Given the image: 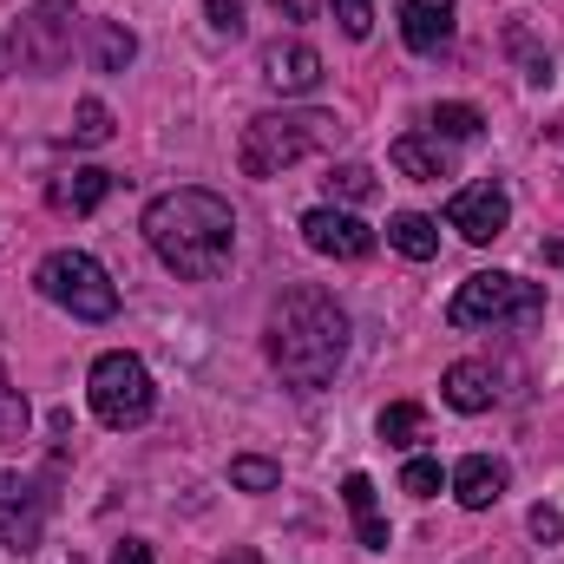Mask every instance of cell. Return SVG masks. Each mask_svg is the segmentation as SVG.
<instances>
[{"label": "cell", "instance_id": "cell-4", "mask_svg": "<svg viewBox=\"0 0 564 564\" xmlns=\"http://www.w3.org/2000/svg\"><path fill=\"white\" fill-rule=\"evenodd\" d=\"M446 322L453 328H532V322H545V289L525 276H506V270H479L453 289Z\"/></svg>", "mask_w": 564, "mask_h": 564}, {"label": "cell", "instance_id": "cell-33", "mask_svg": "<svg viewBox=\"0 0 564 564\" xmlns=\"http://www.w3.org/2000/svg\"><path fill=\"white\" fill-rule=\"evenodd\" d=\"M7 73H13V33L0 26V79H7Z\"/></svg>", "mask_w": 564, "mask_h": 564}, {"label": "cell", "instance_id": "cell-29", "mask_svg": "<svg viewBox=\"0 0 564 564\" xmlns=\"http://www.w3.org/2000/svg\"><path fill=\"white\" fill-rule=\"evenodd\" d=\"M204 13L217 33H243V0H204Z\"/></svg>", "mask_w": 564, "mask_h": 564}, {"label": "cell", "instance_id": "cell-8", "mask_svg": "<svg viewBox=\"0 0 564 564\" xmlns=\"http://www.w3.org/2000/svg\"><path fill=\"white\" fill-rule=\"evenodd\" d=\"M46 512H53V499H46L40 479H26V473H0V552H13V558L40 552V539H46Z\"/></svg>", "mask_w": 564, "mask_h": 564}, {"label": "cell", "instance_id": "cell-20", "mask_svg": "<svg viewBox=\"0 0 564 564\" xmlns=\"http://www.w3.org/2000/svg\"><path fill=\"white\" fill-rule=\"evenodd\" d=\"M388 243H394L401 257L426 263V257H440V224H433V217H421V210H401V217L388 224Z\"/></svg>", "mask_w": 564, "mask_h": 564}, {"label": "cell", "instance_id": "cell-25", "mask_svg": "<svg viewBox=\"0 0 564 564\" xmlns=\"http://www.w3.org/2000/svg\"><path fill=\"white\" fill-rule=\"evenodd\" d=\"M276 479H282L276 459H257V453L230 459V486H237V492H276Z\"/></svg>", "mask_w": 564, "mask_h": 564}, {"label": "cell", "instance_id": "cell-14", "mask_svg": "<svg viewBox=\"0 0 564 564\" xmlns=\"http://www.w3.org/2000/svg\"><path fill=\"white\" fill-rule=\"evenodd\" d=\"M106 197H112V171H99V164H79V171H66V177L46 184V204H53L59 217H86V210H99Z\"/></svg>", "mask_w": 564, "mask_h": 564}, {"label": "cell", "instance_id": "cell-17", "mask_svg": "<svg viewBox=\"0 0 564 564\" xmlns=\"http://www.w3.org/2000/svg\"><path fill=\"white\" fill-rule=\"evenodd\" d=\"M394 171L401 177H414V184H440V177H453V158H446V144L433 139V132H408V139H394Z\"/></svg>", "mask_w": 564, "mask_h": 564}, {"label": "cell", "instance_id": "cell-21", "mask_svg": "<svg viewBox=\"0 0 564 564\" xmlns=\"http://www.w3.org/2000/svg\"><path fill=\"white\" fill-rule=\"evenodd\" d=\"M506 53L525 66V79H532V86H552V53L532 40V26H506Z\"/></svg>", "mask_w": 564, "mask_h": 564}, {"label": "cell", "instance_id": "cell-27", "mask_svg": "<svg viewBox=\"0 0 564 564\" xmlns=\"http://www.w3.org/2000/svg\"><path fill=\"white\" fill-rule=\"evenodd\" d=\"M440 486H446L440 459H408V466H401V492H414V499H433Z\"/></svg>", "mask_w": 564, "mask_h": 564}, {"label": "cell", "instance_id": "cell-12", "mask_svg": "<svg viewBox=\"0 0 564 564\" xmlns=\"http://www.w3.org/2000/svg\"><path fill=\"white\" fill-rule=\"evenodd\" d=\"M440 394H446L453 414H492L499 408V375L486 361H453L446 381H440Z\"/></svg>", "mask_w": 564, "mask_h": 564}, {"label": "cell", "instance_id": "cell-9", "mask_svg": "<svg viewBox=\"0 0 564 564\" xmlns=\"http://www.w3.org/2000/svg\"><path fill=\"white\" fill-rule=\"evenodd\" d=\"M446 224H453L466 243H492V237H506V224H512V197H506V184H466V191H453Z\"/></svg>", "mask_w": 564, "mask_h": 564}, {"label": "cell", "instance_id": "cell-16", "mask_svg": "<svg viewBox=\"0 0 564 564\" xmlns=\"http://www.w3.org/2000/svg\"><path fill=\"white\" fill-rule=\"evenodd\" d=\"M401 40L414 53H440L453 40V0H401Z\"/></svg>", "mask_w": 564, "mask_h": 564}, {"label": "cell", "instance_id": "cell-26", "mask_svg": "<svg viewBox=\"0 0 564 564\" xmlns=\"http://www.w3.org/2000/svg\"><path fill=\"white\" fill-rule=\"evenodd\" d=\"M328 197L368 204V197H375V171H368V164H335V171H328Z\"/></svg>", "mask_w": 564, "mask_h": 564}, {"label": "cell", "instance_id": "cell-23", "mask_svg": "<svg viewBox=\"0 0 564 564\" xmlns=\"http://www.w3.org/2000/svg\"><path fill=\"white\" fill-rule=\"evenodd\" d=\"M73 144H112V106L106 99H79L73 106Z\"/></svg>", "mask_w": 564, "mask_h": 564}, {"label": "cell", "instance_id": "cell-11", "mask_svg": "<svg viewBox=\"0 0 564 564\" xmlns=\"http://www.w3.org/2000/svg\"><path fill=\"white\" fill-rule=\"evenodd\" d=\"M263 79L276 86L282 99H302V93L322 86V53H315L308 40H276V46L263 53Z\"/></svg>", "mask_w": 564, "mask_h": 564}, {"label": "cell", "instance_id": "cell-3", "mask_svg": "<svg viewBox=\"0 0 564 564\" xmlns=\"http://www.w3.org/2000/svg\"><path fill=\"white\" fill-rule=\"evenodd\" d=\"M341 119L335 112H322V106H282V112H257L250 126H243V144H237V164H243V177H282V171H295L302 158H322V151H335L341 144Z\"/></svg>", "mask_w": 564, "mask_h": 564}, {"label": "cell", "instance_id": "cell-32", "mask_svg": "<svg viewBox=\"0 0 564 564\" xmlns=\"http://www.w3.org/2000/svg\"><path fill=\"white\" fill-rule=\"evenodd\" d=\"M276 13H289V20H315V0H276Z\"/></svg>", "mask_w": 564, "mask_h": 564}, {"label": "cell", "instance_id": "cell-15", "mask_svg": "<svg viewBox=\"0 0 564 564\" xmlns=\"http://www.w3.org/2000/svg\"><path fill=\"white\" fill-rule=\"evenodd\" d=\"M341 499H348L355 539H361L368 552H388L394 532H388V512H381V499H375V479H368V473H348V479H341Z\"/></svg>", "mask_w": 564, "mask_h": 564}, {"label": "cell", "instance_id": "cell-5", "mask_svg": "<svg viewBox=\"0 0 564 564\" xmlns=\"http://www.w3.org/2000/svg\"><path fill=\"white\" fill-rule=\"evenodd\" d=\"M33 289H40L53 308H66L73 322H112V315H119V289L106 276V263L86 257V250H53V257L33 270Z\"/></svg>", "mask_w": 564, "mask_h": 564}, {"label": "cell", "instance_id": "cell-1", "mask_svg": "<svg viewBox=\"0 0 564 564\" xmlns=\"http://www.w3.org/2000/svg\"><path fill=\"white\" fill-rule=\"evenodd\" d=\"M144 243L151 257L184 282H210L230 270V250H237V217L217 191H164L144 204Z\"/></svg>", "mask_w": 564, "mask_h": 564}, {"label": "cell", "instance_id": "cell-10", "mask_svg": "<svg viewBox=\"0 0 564 564\" xmlns=\"http://www.w3.org/2000/svg\"><path fill=\"white\" fill-rule=\"evenodd\" d=\"M302 243H308L315 257H335V263L375 257V230H368L361 217H348V210H308V217H302Z\"/></svg>", "mask_w": 564, "mask_h": 564}, {"label": "cell", "instance_id": "cell-22", "mask_svg": "<svg viewBox=\"0 0 564 564\" xmlns=\"http://www.w3.org/2000/svg\"><path fill=\"white\" fill-rule=\"evenodd\" d=\"M421 433H426V408L421 401H394V408L381 414V440H388V446H414Z\"/></svg>", "mask_w": 564, "mask_h": 564}, {"label": "cell", "instance_id": "cell-28", "mask_svg": "<svg viewBox=\"0 0 564 564\" xmlns=\"http://www.w3.org/2000/svg\"><path fill=\"white\" fill-rule=\"evenodd\" d=\"M335 20L348 40H368L375 33V0H335Z\"/></svg>", "mask_w": 564, "mask_h": 564}, {"label": "cell", "instance_id": "cell-13", "mask_svg": "<svg viewBox=\"0 0 564 564\" xmlns=\"http://www.w3.org/2000/svg\"><path fill=\"white\" fill-rule=\"evenodd\" d=\"M446 486H453V499H459L466 512H486V506L506 499V466H499L492 453H473V459H459V466L446 473Z\"/></svg>", "mask_w": 564, "mask_h": 564}, {"label": "cell", "instance_id": "cell-30", "mask_svg": "<svg viewBox=\"0 0 564 564\" xmlns=\"http://www.w3.org/2000/svg\"><path fill=\"white\" fill-rule=\"evenodd\" d=\"M532 539H545V545L564 539V512L558 506H532Z\"/></svg>", "mask_w": 564, "mask_h": 564}, {"label": "cell", "instance_id": "cell-31", "mask_svg": "<svg viewBox=\"0 0 564 564\" xmlns=\"http://www.w3.org/2000/svg\"><path fill=\"white\" fill-rule=\"evenodd\" d=\"M112 564H151V545H139V539H119V545H112Z\"/></svg>", "mask_w": 564, "mask_h": 564}, {"label": "cell", "instance_id": "cell-24", "mask_svg": "<svg viewBox=\"0 0 564 564\" xmlns=\"http://www.w3.org/2000/svg\"><path fill=\"white\" fill-rule=\"evenodd\" d=\"M26 421H33V408H26V394L7 381V368H0V446L26 440Z\"/></svg>", "mask_w": 564, "mask_h": 564}, {"label": "cell", "instance_id": "cell-6", "mask_svg": "<svg viewBox=\"0 0 564 564\" xmlns=\"http://www.w3.org/2000/svg\"><path fill=\"white\" fill-rule=\"evenodd\" d=\"M86 401H93V414L112 426V433L144 426V421H151V408H158L151 368H144L139 355H126V348L99 355V361H93V375H86Z\"/></svg>", "mask_w": 564, "mask_h": 564}, {"label": "cell", "instance_id": "cell-18", "mask_svg": "<svg viewBox=\"0 0 564 564\" xmlns=\"http://www.w3.org/2000/svg\"><path fill=\"white\" fill-rule=\"evenodd\" d=\"M426 132H433L440 144H473L479 132H486V112H479V106H466V99H446V106H433Z\"/></svg>", "mask_w": 564, "mask_h": 564}, {"label": "cell", "instance_id": "cell-19", "mask_svg": "<svg viewBox=\"0 0 564 564\" xmlns=\"http://www.w3.org/2000/svg\"><path fill=\"white\" fill-rule=\"evenodd\" d=\"M86 33H93V66H99V73H126V66L139 59V40H132L119 20H93Z\"/></svg>", "mask_w": 564, "mask_h": 564}, {"label": "cell", "instance_id": "cell-2", "mask_svg": "<svg viewBox=\"0 0 564 564\" xmlns=\"http://www.w3.org/2000/svg\"><path fill=\"white\" fill-rule=\"evenodd\" d=\"M270 368H276L289 388H328L335 368L348 361V308L315 289V282H295L282 289V302L270 308Z\"/></svg>", "mask_w": 564, "mask_h": 564}, {"label": "cell", "instance_id": "cell-34", "mask_svg": "<svg viewBox=\"0 0 564 564\" xmlns=\"http://www.w3.org/2000/svg\"><path fill=\"white\" fill-rule=\"evenodd\" d=\"M217 564H263L257 552H230V558H217Z\"/></svg>", "mask_w": 564, "mask_h": 564}, {"label": "cell", "instance_id": "cell-7", "mask_svg": "<svg viewBox=\"0 0 564 564\" xmlns=\"http://www.w3.org/2000/svg\"><path fill=\"white\" fill-rule=\"evenodd\" d=\"M79 13L66 7V0H33L26 13H20V26H7L13 33V66L20 73H59L66 59H73V26Z\"/></svg>", "mask_w": 564, "mask_h": 564}]
</instances>
